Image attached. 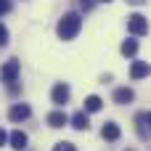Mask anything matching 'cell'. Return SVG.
Returning <instances> with one entry per match:
<instances>
[{"label":"cell","mask_w":151,"mask_h":151,"mask_svg":"<svg viewBox=\"0 0 151 151\" xmlns=\"http://www.w3.org/2000/svg\"><path fill=\"white\" fill-rule=\"evenodd\" d=\"M80 29H82V16L74 13V11L64 13V16L58 19V24H56V32H58L61 40H74V37L80 35Z\"/></svg>","instance_id":"obj_1"},{"label":"cell","mask_w":151,"mask_h":151,"mask_svg":"<svg viewBox=\"0 0 151 151\" xmlns=\"http://www.w3.org/2000/svg\"><path fill=\"white\" fill-rule=\"evenodd\" d=\"M127 29H130L135 37H143V35L149 32V21H146V16H143V13H133V16H127Z\"/></svg>","instance_id":"obj_2"},{"label":"cell","mask_w":151,"mask_h":151,"mask_svg":"<svg viewBox=\"0 0 151 151\" xmlns=\"http://www.w3.org/2000/svg\"><path fill=\"white\" fill-rule=\"evenodd\" d=\"M19 72H21V64H19L16 58H11V61H5V66L0 69V80H3V82H16V80H19Z\"/></svg>","instance_id":"obj_3"},{"label":"cell","mask_w":151,"mask_h":151,"mask_svg":"<svg viewBox=\"0 0 151 151\" xmlns=\"http://www.w3.org/2000/svg\"><path fill=\"white\" fill-rule=\"evenodd\" d=\"M69 96H72V90H69V85H64V82H58V85L53 88V93H50V98H53L56 106H64V104L69 101Z\"/></svg>","instance_id":"obj_4"},{"label":"cell","mask_w":151,"mask_h":151,"mask_svg":"<svg viewBox=\"0 0 151 151\" xmlns=\"http://www.w3.org/2000/svg\"><path fill=\"white\" fill-rule=\"evenodd\" d=\"M29 114H32V109H29L27 104H16V106H11V111H8V117H11L13 122H24V119H29Z\"/></svg>","instance_id":"obj_5"},{"label":"cell","mask_w":151,"mask_h":151,"mask_svg":"<svg viewBox=\"0 0 151 151\" xmlns=\"http://www.w3.org/2000/svg\"><path fill=\"white\" fill-rule=\"evenodd\" d=\"M8 143H11V149L21 151V149H27V143H29V138H27V133H21V130H13V133L8 135Z\"/></svg>","instance_id":"obj_6"},{"label":"cell","mask_w":151,"mask_h":151,"mask_svg":"<svg viewBox=\"0 0 151 151\" xmlns=\"http://www.w3.org/2000/svg\"><path fill=\"white\" fill-rule=\"evenodd\" d=\"M149 122H151L149 111H141V114L135 117V125H138V135H141L143 141H149Z\"/></svg>","instance_id":"obj_7"},{"label":"cell","mask_w":151,"mask_h":151,"mask_svg":"<svg viewBox=\"0 0 151 151\" xmlns=\"http://www.w3.org/2000/svg\"><path fill=\"white\" fill-rule=\"evenodd\" d=\"M146 74H149V61H133L130 77H133V80H141V77H146Z\"/></svg>","instance_id":"obj_8"},{"label":"cell","mask_w":151,"mask_h":151,"mask_svg":"<svg viewBox=\"0 0 151 151\" xmlns=\"http://www.w3.org/2000/svg\"><path fill=\"white\" fill-rule=\"evenodd\" d=\"M101 135H104V141H119V125H114V122H106L104 125V130H101Z\"/></svg>","instance_id":"obj_9"},{"label":"cell","mask_w":151,"mask_h":151,"mask_svg":"<svg viewBox=\"0 0 151 151\" xmlns=\"http://www.w3.org/2000/svg\"><path fill=\"white\" fill-rule=\"evenodd\" d=\"M133 98H135L133 88H117V90H114V101H117V104H130Z\"/></svg>","instance_id":"obj_10"},{"label":"cell","mask_w":151,"mask_h":151,"mask_svg":"<svg viewBox=\"0 0 151 151\" xmlns=\"http://www.w3.org/2000/svg\"><path fill=\"white\" fill-rule=\"evenodd\" d=\"M66 122H69V117H66L64 111H50V114H48V125H50V127H64Z\"/></svg>","instance_id":"obj_11"},{"label":"cell","mask_w":151,"mask_h":151,"mask_svg":"<svg viewBox=\"0 0 151 151\" xmlns=\"http://www.w3.org/2000/svg\"><path fill=\"white\" fill-rule=\"evenodd\" d=\"M72 127H74V130H88V127H90L88 114H85V111H77V114L72 117Z\"/></svg>","instance_id":"obj_12"},{"label":"cell","mask_w":151,"mask_h":151,"mask_svg":"<svg viewBox=\"0 0 151 151\" xmlns=\"http://www.w3.org/2000/svg\"><path fill=\"white\" fill-rule=\"evenodd\" d=\"M101 106H104V101H101L98 96H88V98H85V114H88V111H90V114H93V111H101Z\"/></svg>","instance_id":"obj_13"},{"label":"cell","mask_w":151,"mask_h":151,"mask_svg":"<svg viewBox=\"0 0 151 151\" xmlns=\"http://www.w3.org/2000/svg\"><path fill=\"white\" fill-rule=\"evenodd\" d=\"M119 50H122V56H135V53H138V42H135V40H125Z\"/></svg>","instance_id":"obj_14"},{"label":"cell","mask_w":151,"mask_h":151,"mask_svg":"<svg viewBox=\"0 0 151 151\" xmlns=\"http://www.w3.org/2000/svg\"><path fill=\"white\" fill-rule=\"evenodd\" d=\"M53 151H77L74 149V143H69V141H61V143H56Z\"/></svg>","instance_id":"obj_15"},{"label":"cell","mask_w":151,"mask_h":151,"mask_svg":"<svg viewBox=\"0 0 151 151\" xmlns=\"http://www.w3.org/2000/svg\"><path fill=\"white\" fill-rule=\"evenodd\" d=\"M3 45H8V29L0 24V48H3Z\"/></svg>","instance_id":"obj_16"},{"label":"cell","mask_w":151,"mask_h":151,"mask_svg":"<svg viewBox=\"0 0 151 151\" xmlns=\"http://www.w3.org/2000/svg\"><path fill=\"white\" fill-rule=\"evenodd\" d=\"M11 11V0H0V16Z\"/></svg>","instance_id":"obj_17"},{"label":"cell","mask_w":151,"mask_h":151,"mask_svg":"<svg viewBox=\"0 0 151 151\" xmlns=\"http://www.w3.org/2000/svg\"><path fill=\"white\" fill-rule=\"evenodd\" d=\"M80 8H82V11H90V8H93V0H80Z\"/></svg>","instance_id":"obj_18"},{"label":"cell","mask_w":151,"mask_h":151,"mask_svg":"<svg viewBox=\"0 0 151 151\" xmlns=\"http://www.w3.org/2000/svg\"><path fill=\"white\" fill-rule=\"evenodd\" d=\"M5 143H8V135H5V130L0 127V146H5Z\"/></svg>","instance_id":"obj_19"},{"label":"cell","mask_w":151,"mask_h":151,"mask_svg":"<svg viewBox=\"0 0 151 151\" xmlns=\"http://www.w3.org/2000/svg\"><path fill=\"white\" fill-rule=\"evenodd\" d=\"M127 3H130V5H143L146 0H127Z\"/></svg>","instance_id":"obj_20"},{"label":"cell","mask_w":151,"mask_h":151,"mask_svg":"<svg viewBox=\"0 0 151 151\" xmlns=\"http://www.w3.org/2000/svg\"><path fill=\"white\" fill-rule=\"evenodd\" d=\"M101 3H111V0H101Z\"/></svg>","instance_id":"obj_21"}]
</instances>
